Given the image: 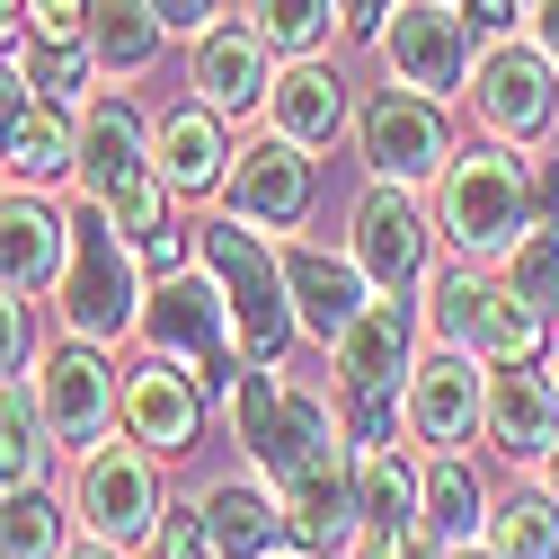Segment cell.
<instances>
[{
  "instance_id": "cell-17",
  "label": "cell",
  "mask_w": 559,
  "mask_h": 559,
  "mask_svg": "<svg viewBox=\"0 0 559 559\" xmlns=\"http://www.w3.org/2000/svg\"><path fill=\"white\" fill-rule=\"evenodd\" d=\"M187 81H195V107H214V116H258L266 90H275V53L258 45L249 19H214L204 36H187Z\"/></svg>"
},
{
  "instance_id": "cell-29",
  "label": "cell",
  "mask_w": 559,
  "mask_h": 559,
  "mask_svg": "<svg viewBox=\"0 0 559 559\" xmlns=\"http://www.w3.org/2000/svg\"><path fill=\"white\" fill-rule=\"evenodd\" d=\"M160 36L169 27L152 19V0H90V53H98L107 81H133L160 53Z\"/></svg>"
},
{
  "instance_id": "cell-50",
  "label": "cell",
  "mask_w": 559,
  "mask_h": 559,
  "mask_svg": "<svg viewBox=\"0 0 559 559\" xmlns=\"http://www.w3.org/2000/svg\"><path fill=\"white\" fill-rule=\"evenodd\" d=\"M275 559H337V550H302V542H294V550H275Z\"/></svg>"
},
{
  "instance_id": "cell-27",
  "label": "cell",
  "mask_w": 559,
  "mask_h": 559,
  "mask_svg": "<svg viewBox=\"0 0 559 559\" xmlns=\"http://www.w3.org/2000/svg\"><path fill=\"white\" fill-rule=\"evenodd\" d=\"M417 524H427L444 550H462V542L488 533V488H479V471L462 462V444L417 462Z\"/></svg>"
},
{
  "instance_id": "cell-38",
  "label": "cell",
  "mask_w": 559,
  "mask_h": 559,
  "mask_svg": "<svg viewBox=\"0 0 559 559\" xmlns=\"http://www.w3.org/2000/svg\"><path fill=\"white\" fill-rule=\"evenodd\" d=\"M27 36H53V45H90V0H27Z\"/></svg>"
},
{
  "instance_id": "cell-36",
  "label": "cell",
  "mask_w": 559,
  "mask_h": 559,
  "mask_svg": "<svg viewBox=\"0 0 559 559\" xmlns=\"http://www.w3.org/2000/svg\"><path fill=\"white\" fill-rule=\"evenodd\" d=\"M507 285H515L533 311H559V223H533V231L507 249Z\"/></svg>"
},
{
  "instance_id": "cell-48",
  "label": "cell",
  "mask_w": 559,
  "mask_h": 559,
  "mask_svg": "<svg viewBox=\"0 0 559 559\" xmlns=\"http://www.w3.org/2000/svg\"><path fill=\"white\" fill-rule=\"evenodd\" d=\"M62 559H124V550H107V542H81V550H62Z\"/></svg>"
},
{
  "instance_id": "cell-8",
  "label": "cell",
  "mask_w": 559,
  "mask_h": 559,
  "mask_svg": "<svg viewBox=\"0 0 559 559\" xmlns=\"http://www.w3.org/2000/svg\"><path fill=\"white\" fill-rule=\"evenodd\" d=\"M356 152L382 187H427L453 169V124H444V98H417V90H373L365 116H356Z\"/></svg>"
},
{
  "instance_id": "cell-47",
  "label": "cell",
  "mask_w": 559,
  "mask_h": 559,
  "mask_svg": "<svg viewBox=\"0 0 559 559\" xmlns=\"http://www.w3.org/2000/svg\"><path fill=\"white\" fill-rule=\"evenodd\" d=\"M542 488L559 498V436H550V453H542Z\"/></svg>"
},
{
  "instance_id": "cell-16",
  "label": "cell",
  "mask_w": 559,
  "mask_h": 559,
  "mask_svg": "<svg viewBox=\"0 0 559 559\" xmlns=\"http://www.w3.org/2000/svg\"><path fill=\"white\" fill-rule=\"evenodd\" d=\"M346 258L373 275V294H408L417 275H427V258H436V223L417 214V187H382L373 178V195L356 204V249Z\"/></svg>"
},
{
  "instance_id": "cell-15",
  "label": "cell",
  "mask_w": 559,
  "mask_h": 559,
  "mask_svg": "<svg viewBox=\"0 0 559 559\" xmlns=\"http://www.w3.org/2000/svg\"><path fill=\"white\" fill-rule=\"evenodd\" d=\"M160 479H152V453L143 444H98L90 462H81V524H90V542H107V550H133V542H152L160 533Z\"/></svg>"
},
{
  "instance_id": "cell-9",
  "label": "cell",
  "mask_w": 559,
  "mask_h": 559,
  "mask_svg": "<svg viewBox=\"0 0 559 559\" xmlns=\"http://www.w3.org/2000/svg\"><path fill=\"white\" fill-rule=\"evenodd\" d=\"M471 107H479V124L498 143H542L559 124V62L533 36H498L471 62Z\"/></svg>"
},
{
  "instance_id": "cell-12",
  "label": "cell",
  "mask_w": 559,
  "mask_h": 559,
  "mask_svg": "<svg viewBox=\"0 0 559 559\" xmlns=\"http://www.w3.org/2000/svg\"><path fill=\"white\" fill-rule=\"evenodd\" d=\"M373 45H382V72L417 98H453L471 81V19L453 0H400Z\"/></svg>"
},
{
  "instance_id": "cell-31",
  "label": "cell",
  "mask_w": 559,
  "mask_h": 559,
  "mask_svg": "<svg viewBox=\"0 0 559 559\" xmlns=\"http://www.w3.org/2000/svg\"><path fill=\"white\" fill-rule=\"evenodd\" d=\"M249 27H258L266 53L302 62V53H320L337 36V0H249Z\"/></svg>"
},
{
  "instance_id": "cell-52",
  "label": "cell",
  "mask_w": 559,
  "mask_h": 559,
  "mask_svg": "<svg viewBox=\"0 0 559 559\" xmlns=\"http://www.w3.org/2000/svg\"><path fill=\"white\" fill-rule=\"evenodd\" d=\"M453 10H462V0H453Z\"/></svg>"
},
{
  "instance_id": "cell-34",
  "label": "cell",
  "mask_w": 559,
  "mask_h": 559,
  "mask_svg": "<svg viewBox=\"0 0 559 559\" xmlns=\"http://www.w3.org/2000/svg\"><path fill=\"white\" fill-rule=\"evenodd\" d=\"M19 72L53 98V107H90V72H98V53L90 45H53V36H27L19 45Z\"/></svg>"
},
{
  "instance_id": "cell-40",
  "label": "cell",
  "mask_w": 559,
  "mask_h": 559,
  "mask_svg": "<svg viewBox=\"0 0 559 559\" xmlns=\"http://www.w3.org/2000/svg\"><path fill=\"white\" fill-rule=\"evenodd\" d=\"M365 559H444V542L427 524H400V533H365Z\"/></svg>"
},
{
  "instance_id": "cell-26",
  "label": "cell",
  "mask_w": 559,
  "mask_h": 559,
  "mask_svg": "<svg viewBox=\"0 0 559 559\" xmlns=\"http://www.w3.org/2000/svg\"><path fill=\"white\" fill-rule=\"evenodd\" d=\"M152 160H160L169 195H223V169H231L223 116H214V107H169L160 133H152Z\"/></svg>"
},
{
  "instance_id": "cell-39",
  "label": "cell",
  "mask_w": 559,
  "mask_h": 559,
  "mask_svg": "<svg viewBox=\"0 0 559 559\" xmlns=\"http://www.w3.org/2000/svg\"><path fill=\"white\" fill-rule=\"evenodd\" d=\"M152 550H160V559H214V542H204V515H187V507H178V515H160Z\"/></svg>"
},
{
  "instance_id": "cell-19",
  "label": "cell",
  "mask_w": 559,
  "mask_h": 559,
  "mask_svg": "<svg viewBox=\"0 0 559 559\" xmlns=\"http://www.w3.org/2000/svg\"><path fill=\"white\" fill-rule=\"evenodd\" d=\"M72 266V214L45 187H10L0 195V285L10 294H53Z\"/></svg>"
},
{
  "instance_id": "cell-5",
  "label": "cell",
  "mask_w": 559,
  "mask_h": 559,
  "mask_svg": "<svg viewBox=\"0 0 559 559\" xmlns=\"http://www.w3.org/2000/svg\"><path fill=\"white\" fill-rule=\"evenodd\" d=\"M152 346V356H169V365H187L204 391H223L231 400V382H240V329H231V302H223V285L204 266H178V275H160V285L143 294V329H133Z\"/></svg>"
},
{
  "instance_id": "cell-43",
  "label": "cell",
  "mask_w": 559,
  "mask_h": 559,
  "mask_svg": "<svg viewBox=\"0 0 559 559\" xmlns=\"http://www.w3.org/2000/svg\"><path fill=\"white\" fill-rule=\"evenodd\" d=\"M515 10H524V0H462V19H471V27H488V36H507V27H515Z\"/></svg>"
},
{
  "instance_id": "cell-6",
  "label": "cell",
  "mask_w": 559,
  "mask_h": 559,
  "mask_svg": "<svg viewBox=\"0 0 559 559\" xmlns=\"http://www.w3.org/2000/svg\"><path fill=\"white\" fill-rule=\"evenodd\" d=\"M195 258H204V275L223 285V302H231V329H240V356L249 365H275L294 346V294H285V266H275V249L249 231V223H204L195 231Z\"/></svg>"
},
{
  "instance_id": "cell-20",
  "label": "cell",
  "mask_w": 559,
  "mask_h": 559,
  "mask_svg": "<svg viewBox=\"0 0 559 559\" xmlns=\"http://www.w3.org/2000/svg\"><path fill=\"white\" fill-rule=\"evenodd\" d=\"M275 266H285V294H294V320L320 337V346H337L346 329L365 320V302H373V275L356 266V258H337V249H311V240H285L275 249Z\"/></svg>"
},
{
  "instance_id": "cell-35",
  "label": "cell",
  "mask_w": 559,
  "mask_h": 559,
  "mask_svg": "<svg viewBox=\"0 0 559 559\" xmlns=\"http://www.w3.org/2000/svg\"><path fill=\"white\" fill-rule=\"evenodd\" d=\"M337 400H346L337 427H346L356 453H391V444H400V427H408V391H400V382H382V391H337Z\"/></svg>"
},
{
  "instance_id": "cell-46",
  "label": "cell",
  "mask_w": 559,
  "mask_h": 559,
  "mask_svg": "<svg viewBox=\"0 0 559 559\" xmlns=\"http://www.w3.org/2000/svg\"><path fill=\"white\" fill-rule=\"evenodd\" d=\"M27 45V0H0V53Z\"/></svg>"
},
{
  "instance_id": "cell-3",
  "label": "cell",
  "mask_w": 559,
  "mask_h": 559,
  "mask_svg": "<svg viewBox=\"0 0 559 559\" xmlns=\"http://www.w3.org/2000/svg\"><path fill=\"white\" fill-rule=\"evenodd\" d=\"M533 223H542V204H533V160H515L507 143L453 152V169H444V187H436V231H444L462 258L498 266Z\"/></svg>"
},
{
  "instance_id": "cell-13",
  "label": "cell",
  "mask_w": 559,
  "mask_h": 559,
  "mask_svg": "<svg viewBox=\"0 0 559 559\" xmlns=\"http://www.w3.org/2000/svg\"><path fill=\"white\" fill-rule=\"evenodd\" d=\"M311 195H320V169H311L302 143H285V133L240 143L231 169H223V214L249 223V231H294L311 214Z\"/></svg>"
},
{
  "instance_id": "cell-32",
  "label": "cell",
  "mask_w": 559,
  "mask_h": 559,
  "mask_svg": "<svg viewBox=\"0 0 559 559\" xmlns=\"http://www.w3.org/2000/svg\"><path fill=\"white\" fill-rule=\"evenodd\" d=\"M356 507H365V533H400L417 524V471L400 453H356ZM356 533V542H365Z\"/></svg>"
},
{
  "instance_id": "cell-28",
  "label": "cell",
  "mask_w": 559,
  "mask_h": 559,
  "mask_svg": "<svg viewBox=\"0 0 559 559\" xmlns=\"http://www.w3.org/2000/svg\"><path fill=\"white\" fill-rule=\"evenodd\" d=\"M53 471V427H45V400L36 382H0V488H36Z\"/></svg>"
},
{
  "instance_id": "cell-45",
  "label": "cell",
  "mask_w": 559,
  "mask_h": 559,
  "mask_svg": "<svg viewBox=\"0 0 559 559\" xmlns=\"http://www.w3.org/2000/svg\"><path fill=\"white\" fill-rule=\"evenodd\" d=\"M533 45L559 62V0H533Z\"/></svg>"
},
{
  "instance_id": "cell-2",
  "label": "cell",
  "mask_w": 559,
  "mask_h": 559,
  "mask_svg": "<svg viewBox=\"0 0 559 559\" xmlns=\"http://www.w3.org/2000/svg\"><path fill=\"white\" fill-rule=\"evenodd\" d=\"M143 249H133L124 231H116V214L107 204H72V266H62V285H53V311H62V329L72 337H90V346H116V337H133L143 329Z\"/></svg>"
},
{
  "instance_id": "cell-23",
  "label": "cell",
  "mask_w": 559,
  "mask_h": 559,
  "mask_svg": "<svg viewBox=\"0 0 559 559\" xmlns=\"http://www.w3.org/2000/svg\"><path fill=\"white\" fill-rule=\"evenodd\" d=\"M408 365H417V311H408L400 294H373V302H365V320L329 346L337 391H382V382H400Z\"/></svg>"
},
{
  "instance_id": "cell-1",
  "label": "cell",
  "mask_w": 559,
  "mask_h": 559,
  "mask_svg": "<svg viewBox=\"0 0 559 559\" xmlns=\"http://www.w3.org/2000/svg\"><path fill=\"white\" fill-rule=\"evenodd\" d=\"M72 178H81L90 204L116 214V231H124L133 249L169 231V178H160V160H152L143 107H133L124 90H98V98L81 107V169H72Z\"/></svg>"
},
{
  "instance_id": "cell-11",
  "label": "cell",
  "mask_w": 559,
  "mask_h": 559,
  "mask_svg": "<svg viewBox=\"0 0 559 559\" xmlns=\"http://www.w3.org/2000/svg\"><path fill=\"white\" fill-rule=\"evenodd\" d=\"M72 169H81V116L53 107L19 72V53H0V178L53 187V178H72Z\"/></svg>"
},
{
  "instance_id": "cell-21",
  "label": "cell",
  "mask_w": 559,
  "mask_h": 559,
  "mask_svg": "<svg viewBox=\"0 0 559 559\" xmlns=\"http://www.w3.org/2000/svg\"><path fill=\"white\" fill-rule=\"evenodd\" d=\"M116 427L143 444V453H187V444L204 436V382H195L187 365H169V356L133 365V373H124V408H116Z\"/></svg>"
},
{
  "instance_id": "cell-44",
  "label": "cell",
  "mask_w": 559,
  "mask_h": 559,
  "mask_svg": "<svg viewBox=\"0 0 559 559\" xmlns=\"http://www.w3.org/2000/svg\"><path fill=\"white\" fill-rule=\"evenodd\" d=\"M533 204H542V223H559V160H533Z\"/></svg>"
},
{
  "instance_id": "cell-4",
  "label": "cell",
  "mask_w": 559,
  "mask_h": 559,
  "mask_svg": "<svg viewBox=\"0 0 559 559\" xmlns=\"http://www.w3.org/2000/svg\"><path fill=\"white\" fill-rule=\"evenodd\" d=\"M542 320L550 311H533L507 275H488L479 258H453V266L427 275V329H436V346H462V356H479V365L542 356Z\"/></svg>"
},
{
  "instance_id": "cell-42",
  "label": "cell",
  "mask_w": 559,
  "mask_h": 559,
  "mask_svg": "<svg viewBox=\"0 0 559 559\" xmlns=\"http://www.w3.org/2000/svg\"><path fill=\"white\" fill-rule=\"evenodd\" d=\"M400 10V0H337V27H356V36H382V19Z\"/></svg>"
},
{
  "instance_id": "cell-25",
  "label": "cell",
  "mask_w": 559,
  "mask_h": 559,
  "mask_svg": "<svg viewBox=\"0 0 559 559\" xmlns=\"http://www.w3.org/2000/svg\"><path fill=\"white\" fill-rule=\"evenodd\" d=\"M337 124H346V81H337V62H320V53L285 62L275 90H266V133H285V143L320 152Z\"/></svg>"
},
{
  "instance_id": "cell-37",
  "label": "cell",
  "mask_w": 559,
  "mask_h": 559,
  "mask_svg": "<svg viewBox=\"0 0 559 559\" xmlns=\"http://www.w3.org/2000/svg\"><path fill=\"white\" fill-rule=\"evenodd\" d=\"M27 346H36V320H27V294L0 285V382L27 373Z\"/></svg>"
},
{
  "instance_id": "cell-33",
  "label": "cell",
  "mask_w": 559,
  "mask_h": 559,
  "mask_svg": "<svg viewBox=\"0 0 559 559\" xmlns=\"http://www.w3.org/2000/svg\"><path fill=\"white\" fill-rule=\"evenodd\" d=\"M488 550L498 559H559V498L533 488V498H507L488 515Z\"/></svg>"
},
{
  "instance_id": "cell-53",
  "label": "cell",
  "mask_w": 559,
  "mask_h": 559,
  "mask_svg": "<svg viewBox=\"0 0 559 559\" xmlns=\"http://www.w3.org/2000/svg\"><path fill=\"white\" fill-rule=\"evenodd\" d=\"M524 10H533V0H524Z\"/></svg>"
},
{
  "instance_id": "cell-14",
  "label": "cell",
  "mask_w": 559,
  "mask_h": 559,
  "mask_svg": "<svg viewBox=\"0 0 559 559\" xmlns=\"http://www.w3.org/2000/svg\"><path fill=\"white\" fill-rule=\"evenodd\" d=\"M275 507H285L294 542L302 550H346L365 533V507H356V444H346V427L329 444H311L285 479H275Z\"/></svg>"
},
{
  "instance_id": "cell-24",
  "label": "cell",
  "mask_w": 559,
  "mask_h": 559,
  "mask_svg": "<svg viewBox=\"0 0 559 559\" xmlns=\"http://www.w3.org/2000/svg\"><path fill=\"white\" fill-rule=\"evenodd\" d=\"M204 542H214V559H275L294 542V524H285V507H275V488H258V479H223V488H204Z\"/></svg>"
},
{
  "instance_id": "cell-10",
  "label": "cell",
  "mask_w": 559,
  "mask_h": 559,
  "mask_svg": "<svg viewBox=\"0 0 559 559\" xmlns=\"http://www.w3.org/2000/svg\"><path fill=\"white\" fill-rule=\"evenodd\" d=\"M27 382H36V400H45V427H53L62 453H98V444H107L116 408H124V382H116V356H107V346L62 337Z\"/></svg>"
},
{
  "instance_id": "cell-18",
  "label": "cell",
  "mask_w": 559,
  "mask_h": 559,
  "mask_svg": "<svg viewBox=\"0 0 559 559\" xmlns=\"http://www.w3.org/2000/svg\"><path fill=\"white\" fill-rule=\"evenodd\" d=\"M479 408H488V373H479V356H462V346H436V356L408 365V436L427 444V453L471 444Z\"/></svg>"
},
{
  "instance_id": "cell-30",
  "label": "cell",
  "mask_w": 559,
  "mask_h": 559,
  "mask_svg": "<svg viewBox=\"0 0 559 559\" xmlns=\"http://www.w3.org/2000/svg\"><path fill=\"white\" fill-rule=\"evenodd\" d=\"M62 533H72V515L45 479L0 498V559H62Z\"/></svg>"
},
{
  "instance_id": "cell-51",
  "label": "cell",
  "mask_w": 559,
  "mask_h": 559,
  "mask_svg": "<svg viewBox=\"0 0 559 559\" xmlns=\"http://www.w3.org/2000/svg\"><path fill=\"white\" fill-rule=\"evenodd\" d=\"M550 382H559V356H550Z\"/></svg>"
},
{
  "instance_id": "cell-41",
  "label": "cell",
  "mask_w": 559,
  "mask_h": 559,
  "mask_svg": "<svg viewBox=\"0 0 559 559\" xmlns=\"http://www.w3.org/2000/svg\"><path fill=\"white\" fill-rule=\"evenodd\" d=\"M152 19H160L169 36H204V27L223 19V0H152Z\"/></svg>"
},
{
  "instance_id": "cell-49",
  "label": "cell",
  "mask_w": 559,
  "mask_h": 559,
  "mask_svg": "<svg viewBox=\"0 0 559 559\" xmlns=\"http://www.w3.org/2000/svg\"><path fill=\"white\" fill-rule=\"evenodd\" d=\"M444 559H498V550H488V542H462V550H444Z\"/></svg>"
},
{
  "instance_id": "cell-22",
  "label": "cell",
  "mask_w": 559,
  "mask_h": 559,
  "mask_svg": "<svg viewBox=\"0 0 559 559\" xmlns=\"http://www.w3.org/2000/svg\"><path fill=\"white\" fill-rule=\"evenodd\" d=\"M488 444L507 462H542L550 436H559V382L524 356V365H488V408H479Z\"/></svg>"
},
{
  "instance_id": "cell-7",
  "label": "cell",
  "mask_w": 559,
  "mask_h": 559,
  "mask_svg": "<svg viewBox=\"0 0 559 559\" xmlns=\"http://www.w3.org/2000/svg\"><path fill=\"white\" fill-rule=\"evenodd\" d=\"M337 436V417H329V400L320 391H294L275 365H240V382H231V444L258 462V479L275 488L311 444H329Z\"/></svg>"
}]
</instances>
